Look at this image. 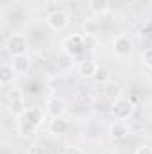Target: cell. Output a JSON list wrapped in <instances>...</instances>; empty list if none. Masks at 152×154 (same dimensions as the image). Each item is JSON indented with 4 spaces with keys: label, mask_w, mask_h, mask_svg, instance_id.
Here are the masks:
<instances>
[{
    "label": "cell",
    "mask_w": 152,
    "mask_h": 154,
    "mask_svg": "<svg viewBox=\"0 0 152 154\" xmlns=\"http://www.w3.org/2000/svg\"><path fill=\"white\" fill-rule=\"evenodd\" d=\"M5 48L13 57L14 56H25L29 50V41L23 34H11L5 41Z\"/></svg>",
    "instance_id": "cell-1"
},
{
    "label": "cell",
    "mask_w": 152,
    "mask_h": 154,
    "mask_svg": "<svg viewBox=\"0 0 152 154\" xmlns=\"http://www.w3.org/2000/svg\"><path fill=\"white\" fill-rule=\"evenodd\" d=\"M63 50H65V54H66L70 59L79 57V56L86 50V47H84V39H82V34H74V36L66 38L65 41H63Z\"/></svg>",
    "instance_id": "cell-2"
},
{
    "label": "cell",
    "mask_w": 152,
    "mask_h": 154,
    "mask_svg": "<svg viewBox=\"0 0 152 154\" xmlns=\"http://www.w3.org/2000/svg\"><path fill=\"white\" fill-rule=\"evenodd\" d=\"M45 20H47V25H48L50 29L57 31V32L63 31V29H66L68 23H70V16H68V13L63 11V9H56V11L48 13Z\"/></svg>",
    "instance_id": "cell-3"
},
{
    "label": "cell",
    "mask_w": 152,
    "mask_h": 154,
    "mask_svg": "<svg viewBox=\"0 0 152 154\" xmlns=\"http://www.w3.org/2000/svg\"><path fill=\"white\" fill-rule=\"evenodd\" d=\"M111 113H113V116L116 118V120H127L129 116L134 115V104H132V100L120 97L118 100L113 102Z\"/></svg>",
    "instance_id": "cell-4"
},
{
    "label": "cell",
    "mask_w": 152,
    "mask_h": 154,
    "mask_svg": "<svg viewBox=\"0 0 152 154\" xmlns=\"http://www.w3.org/2000/svg\"><path fill=\"white\" fill-rule=\"evenodd\" d=\"M7 109H9L11 115L16 116V118H22L23 116L27 106H25V100H23V97H22L20 91H14L13 90V93L7 95Z\"/></svg>",
    "instance_id": "cell-5"
},
{
    "label": "cell",
    "mask_w": 152,
    "mask_h": 154,
    "mask_svg": "<svg viewBox=\"0 0 152 154\" xmlns=\"http://www.w3.org/2000/svg\"><path fill=\"white\" fill-rule=\"evenodd\" d=\"M129 134H131V127L127 125L125 120H114L113 124L109 125V136L113 140H116V142L125 140Z\"/></svg>",
    "instance_id": "cell-6"
},
{
    "label": "cell",
    "mask_w": 152,
    "mask_h": 154,
    "mask_svg": "<svg viewBox=\"0 0 152 154\" xmlns=\"http://www.w3.org/2000/svg\"><path fill=\"white\" fill-rule=\"evenodd\" d=\"M113 50L116 56H129L132 50V39L127 34H118L113 39Z\"/></svg>",
    "instance_id": "cell-7"
},
{
    "label": "cell",
    "mask_w": 152,
    "mask_h": 154,
    "mask_svg": "<svg viewBox=\"0 0 152 154\" xmlns=\"http://www.w3.org/2000/svg\"><path fill=\"white\" fill-rule=\"evenodd\" d=\"M45 111L52 118H57V116H63V113L66 111V102L59 97H52L47 100V106H45Z\"/></svg>",
    "instance_id": "cell-8"
},
{
    "label": "cell",
    "mask_w": 152,
    "mask_h": 154,
    "mask_svg": "<svg viewBox=\"0 0 152 154\" xmlns=\"http://www.w3.org/2000/svg\"><path fill=\"white\" fill-rule=\"evenodd\" d=\"M22 118L23 120H29L31 124H34L36 127H39L43 124V120H45V113H43V109L38 108V106H31V108L25 109V113H23Z\"/></svg>",
    "instance_id": "cell-9"
},
{
    "label": "cell",
    "mask_w": 152,
    "mask_h": 154,
    "mask_svg": "<svg viewBox=\"0 0 152 154\" xmlns=\"http://www.w3.org/2000/svg\"><path fill=\"white\" fill-rule=\"evenodd\" d=\"M16 79V70L11 63H4L2 65V70H0V84L4 88H7L9 84H13Z\"/></svg>",
    "instance_id": "cell-10"
},
{
    "label": "cell",
    "mask_w": 152,
    "mask_h": 154,
    "mask_svg": "<svg viewBox=\"0 0 152 154\" xmlns=\"http://www.w3.org/2000/svg\"><path fill=\"white\" fill-rule=\"evenodd\" d=\"M68 129H70L68 122H66L65 118H61V116L52 118V120H50V124H48V131H50L52 134H56V136H63V134H66V133H68Z\"/></svg>",
    "instance_id": "cell-11"
},
{
    "label": "cell",
    "mask_w": 152,
    "mask_h": 154,
    "mask_svg": "<svg viewBox=\"0 0 152 154\" xmlns=\"http://www.w3.org/2000/svg\"><path fill=\"white\" fill-rule=\"evenodd\" d=\"M36 125L34 124H31L29 120H23V118H20L18 120V124H16V133L22 136V138H31V136H34L36 134Z\"/></svg>",
    "instance_id": "cell-12"
},
{
    "label": "cell",
    "mask_w": 152,
    "mask_h": 154,
    "mask_svg": "<svg viewBox=\"0 0 152 154\" xmlns=\"http://www.w3.org/2000/svg\"><path fill=\"white\" fill-rule=\"evenodd\" d=\"M104 97L109 100V102H114V100H118L120 97H122V88L116 84V82H108V84H104Z\"/></svg>",
    "instance_id": "cell-13"
},
{
    "label": "cell",
    "mask_w": 152,
    "mask_h": 154,
    "mask_svg": "<svg viewBox=\"0 0 152 154\" xmlns=\"http://www.w3.org/2000/svg\"><path fill=\"white\" fill-rule=\"evenodd\" d=\"M11 65L14 66L16 74H27L29 68H31V59H29L27 54H25V56H14Z\"/></svg>",
    "instance_id": "cell-14"
},
{
    "label": "cell",
    "mask_w": 152,
    "mask_h": 154,
    "mask_svg": "<svg viewBox=\"0 0 152 154\" xmlns=\"http://www.w3.org/2000/svg\"><path fill=\"white\" fill-rule=\"evenodd\" d=\"M91 79H93L97 84H108V82L111 81V72H109V68H108V66H104V65H99Z\"/></svg>",
    "instance_id": "cell-15"
},
{
    "label": "cell",
    "mask_w": 152,
    "mask_h": 154,
    "mask_svg": "<svg viewBox=\"0 0 152 154\" xmlns=\"http://www.w3.org/2000/svg\"><path fill=\"white\" fill-rule=\"evenodd\" d=\"M88 5H90V11L93 14H99V16L106 14L109 11V0H90Z\"/></svg>",
    "instance_id": "cell-16"
},
{
    "label": "cell",
    "mask_w": 152,
    "mask_h": 154,
    "mask_svg": "<svg viewBox=\"0 0 152 154\" xmlns=\"http://www.w3.org/2000/svg\"><path fill=\"white\" fill-rule=\"evenodd\" d=\"M97 63L95 61H91V59H84L82 63H79V75L81 77H93L95 74V70H97Z\"/></svg>",
    "instance_id": "cell-17"
},
{
    "label": "cell",
    "mask_w": 152,
    "mask_h": 154,
    "mask_svg": "<svg viewBox=\"0 0 152 154\" xmlns=\"http://www.w3.org/2000/svg\"><path fill=\"white\" fill-rule=\"evenodd\" d=\"M82 39H84L86 50H97L100 47V39L97 34H82Z\"/></svg>",
    "instance_id": "cell-18"
},
{
    "label": "cell",
    "mask_w": 152,
    "mask_h": 154,
    "mask_svg": "<svg viewBox=\"0 0 152 154\" xmlns=\"http://www.w3.org/2000/svg\"><path fill=\"white\" fill-rule=\"evenodd\" d=\"M99 29H100V25H99L95 20H86V22L82 23V31H84V34H97Z\"/></svg>",
    "instance_id": "cell-19"
},
{
    "label": "cell",
    "mask_w": 152,
    "mask_h": 154,
    "mask_svg": "<svg viewBox=\"0 0 152 154\" xmlns=\"http://www.w3.org/2000/svg\"><path fill=\"white\" fill-rule=\"evenodd\" d=\"M141 63H143L149 70H152V47H149V48L143 50V54H141Z\"/></svg>",
    "instance_id": "cell-20"
},
{
    "label": "cell",
    "mask_w": 152,
    "mask_h": 154,
    "mask_svg": "<svg viewBox=\"0 0 152 154\" xmlns=\"http://www.w3.org/2000/svg\"><path fill=\"white\" fill-rule=\"evenodd\" d=\"M27 154H47V152H45V147H43L41 143H32V145L29 147Z\"/></svg>",
    "instance_id": "cell-21"
},
{
    "label": "cell",
    "mask_w": 152,
    "mask_h": 154,
    "mask_svg": "<svg viewBox=\"0 0 152 154\" xmlns=\"http://www.w3.org/2000/svg\"><path fill=\"white\" fill-rule=\"evenodd\" d=\"M63 154H84V152H82V149L77 147V145H68V147L63 151Z\"/></svg>",
    "instance_id": "cell-22"
},
{
    "label": "cell",
    "mask_w": 152,
    "mask_h": 154,
    "mask_svg": "<svg viewBox=\"0 0 152 154\" xmlns=\"http://www.w3.org/2000/svg\"><path fill=\"white\" fill-rule=\"evenodd\" d=\"M134 154H152V147L150 145H140Z\"/></svg>",
    "instance_id": "cell-23"
},
{
    "label": "cell",
    "mask_w": 152,
    "mask_h": 154,
    "mask_svg": "<svg viewBox=\"0 0 152 154\" xmlns=\"http://www.w3.org/2000/svg\"><path fill=\"white\" fill-rule=\"evenodd\" d=\"M100 154H116L114 151H109V149H106V151H102Z\"/></svg>",
    "instance_id": "cell-24"
},
{
    "label": "cell",
    "mask_w": 152,
    "mask_h": 154,
    "mask_svg": "<svg viewBox=\"0 0 152 154\" xmlns=\"http://www.w3.org/2000/svg\"><path fill=\"white\" fill-rule=\"evenodd\" d=\"M43 2H45V4H56L57 0H43Z\"/></svg>",
    "instance_id": "cell-25"
}]
</instances>
